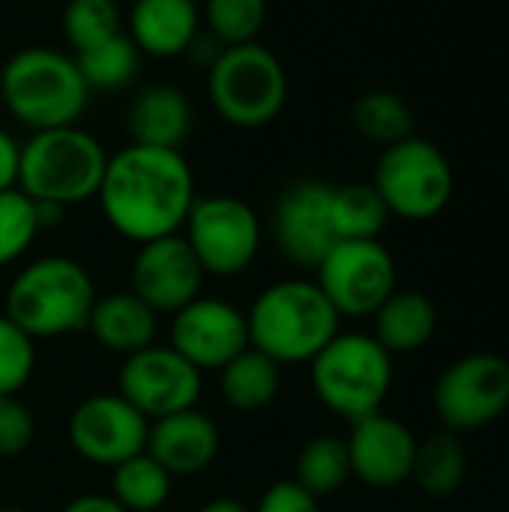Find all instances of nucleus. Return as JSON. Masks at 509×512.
Instances as JSON below:
<instances>
[{"label": "nucleus", "instance_id": "21", "mask_svg": "<svg viewBox=\"0 0 509 512\" xmlns=\"http://www.w3.org/2000/svg\"><path fill=\"white\" fill-rule=\"evenodd\" d=\"M192 126V108L183 90L171 84H150L144 87L126 114V129L132 144L147 147H171L180 150Z\"/></svg>", "mask_w": 509, "mask_h": 512}, {"label": "nucleus", "instance_id": "19", "mask_svg": "<svg viewBox=\"0 0 509 512\" xmlns=\"http://www.w3.org/2000/svg\"><path fill=\"white\" fill-rule=\"evenodd\" d=\"M201 33L195 0H135L129 9V39L141 54L177 57L186 54Z\"/></svg>", "mask_w": 509, "mask_h": 512}, {"label": "nucleus", "instance_id": "30", "mask_svg": "<svg viewBox=\"0 0 509 512\" xmlns=\"http://www.w3.org/2000/svg\"><path fill=\"white\" fill-rule=\"evenodd\" d=\"M120 30L117 0H66L63 6V36L75 54L108 42Z\"/></svg>", "mask_w": 509, "mask_h": 512}, {"label": "nucleus", "instance_id": "10", "mask_svg": "<svg viewBox=\"0 0 509 512\" xmlns=\"http://www.w3.org/2000/svg\"><path fill=\"white\" fill-rule=\"evenodd\" d=\"M432 405L456 435L492 426L509 411V360L492 351L459 357L438 375Z\"/></svg>", "mask_w": 509, "mask_h": 512}, {"label": "nucleus", "instance_id": "20", "mask_svg": "<svg viewBox=\"0 0 509 512\" xmlns=\"http://www.w3.org/2000/svg\"><path fill=\"white\" fill-rule=\"evenodd\" d=\"M87 330L105 351L117 357H129L156 342L159 315L132 291H114L96 297L87 318Z\"/></svg>", "mask_w": 509, "mask_h": 512}, {"label": "nucleus", "instance_id": "24", "mask_svg": "<svg viewBox=\"0 0 509 512\" xmlns=\"http://www.w3.org/2000/svg\"><path fill=\"white\" fill-rule=\"evenodd\" d=\"M282 387V366L267 354L246 348L231 363L219 369L222 399L234 411H261L267 408Z\"/></svg>", "mask_w": 509, "mask_h": 512}, {"label": "nucleus", "instance_id": "35", "mask_svg": "<svg viewBox=\"0 0 509 512\" xmlns=\"http://www.w3.org/2000/svg\"><path fill=\"white\" fill-rule=\"evenodd\" d=\"M252 512H321V501L309 495L297 480H279L267 486Z\"/></svg>", "mask_w": 509, "mask_h": 512}, {"label": "nucleus", "instance_id": "11", "mask_svg": "<svg viewBox=\"0 0 509 512\" xmlns=\"http://www.w3.org/2000/svg\"><path fill=\"white\" fill-rule=\"evenodd\" d=\"M315 273L339 318H372L399 279L396 261L381 240H339Z\"/></svg>", "mask_w": 509, "mask_h": 512}, {"label": "nucleus", "instance_id": "39", "mask_svg": "<svg viewBox=\"0 0 509 512\" xmlns=\"http://www.w3.org/2000/svg\"><path fill=\"white\" fill-rule=\"evenodd\" d=\"M0 512H27V510H21V507H0Z\"/></svg>", "mask_w": 509, "mask_h": 512}, {"label": "nucleus", "instance_id": "40", "mask_svg": "<svg viewBox=\"0 0 509 512\" xmlns=\"http://www.w3.org/2000/svg\"><path fill=\"white\" fill-rule=\"evenodd\" d=\"M507 495H509V468H507Z\"/></svg>", "mask_w": 509, "mask_h": 512}, {"label": "nucleus", "instance_id": "38", "mask_svg": "<svg viewBox=\"0 0 509 512\" xmlns=\"http://www.w3.org/2000/svg\"><path fill=\"white\" fill-rule=\"evenodd\" d=\"M198 512H252V507H246L243 501H234V498H216V501H207Z\"/></svg>", "mask_w": 509, "mask_h": 512}, {"label": "nucleus", "instance_id": "16", "mask_svg": "<svg viewBox=\"0 0 509 512\" xmlns=\"http://www.w3.org/2000/svg\"><path fill=\"white\" fill-rule=\"evenodd\" d=\"M330 195L333 186L321 180H303L282 192L273 213V237L285 261L315 270L339 243L330 222Z\"/></svg>", "mask_w": 509, "mask_h": 512}, {"label": "nucleus", "instance_id": "22", "mask_svg": "<svg viewBox=\"0 0 509 512\" xmlns=\"http://www.w3.org/2000/svg\"><path fill=\"white\" fill-rule=\"evenodd\" d=\"M372 336L396 357L423 351L438 330V309L423 291H393L372 315Z\"/></svg>", "mask_w": 509, "mask_h": 512}, {"label": "nucleus", "instance_id": "33", "mask_svg": "<svg viewBox=\"0 0 509 512\" xmlns=\"http://www.w3.org/2000/svg\"><path fill=\"white\" fill-rule=\"evenodd\" d=\"M36 369V342L0 312V399L18 396Z\"/></svg>", "mask_w": 509, "mask_h": 512}, {"label": "nucleus", "instance_id": "7", "mask_svg": "<svg viewBox=\"0 0 509 512\" xmlns=\"http://www.w3.org/2000/svg\"><path fill=\"white\" fill-rule=\"evenodd\" d=\"M207 99L225 123L261 129L273 123L288 102L285 66L258 39L228 45L207 66Z\"/></svg>", "mask_w": 509, "mask_h": 512}, {"label": "nucleus", "instance_id": "9", "mask_svg": "<svg viewBox=\"0 0 509 512\" xmlns=\"http://www.w3.org/2000/svg\"><path fill=\"white\" fill-rule=\"evenodd\" d=\"M195 252L204 276L234 279L252 267L261 249V219L237 195H201L180 231Z\"/></svg>", "mask_w": 509, "mask_h": 512}, {"label": "nucleus", "instance_id": "17", "mask_svg": "<svg viewBox=\"0 0 509 512\" xmlns=\"http://www.w3.org/2000/svg\"><path fill=\"white\" fill-rule=\"evenodd\" d=\"M345 444L351 477H357L369 489L387 492L411 480L420 438L402 420L378 411L351 423V435L345 438Z\"/></svg>", "mask_w": 509, "mask_h": 512}, {"label": "nucleus", "instance_id": "3", "mask_svg": "<svg viewBox=\"0 0 509 512\" xmlns=\"http://www.w3.org/2000/svg\"><path fill=\"white\" fill-rule=\"evenodd\" d=\"M96 285L84 264L66 255H45L24 264L6 288L3 315L33 342L87 330Z\"/></svg>", "mask_w": 509, "mask_h": 512}, {"label": "nucleus", "instance_id": "29", "mask_svg": "<svg viewBox=\"0 0 509 512\" xmlns=\"http://www.w3.org/2000/svg\"><path fill=\"white\" fill-rule=\"evenodd\" d=\"M138 57H141V51L135 48V42L126 33H117L108 42L75 54V63H78V72H81L87 90L108 93V90L126 87L135 78Z\"/></svg>", "mask_w": 509, "mask_h": 512}, {"label": "nucleus", "instance_id": "28", "mask_svg": "<svg viewBox=\"0 0 509 512\" xmlns=\"http://www.w3.org/2000/svg\"><path fill=\"white\" fill-rule=\"evenodd\" d=\"M354 129L381 150L414 135V111L393 90H369L351 108Z\"/></svg>", "mask_w": 509, "mask_h": 512}, {"label": "nucleus", "instance_id": "12", "mask_svg": "<svg viewBox=\"0 0 509 512\" xmlns=\"http://www.w3.org/2000/svg\"><path fill=\"white\" fill-rule=\"evenodd\" d=\"M117 393L147 420L189 411L201 402L204 372H198L171 345H147L123 357L117 372Z\"/></svg>", "mask_w": 509, "mask_h": 512}, {"label": "nucleus", "instance_id": "32", "mask_svg": "<svg viewBox=\"0 0 509 512\" xmlns=\"http://www.w3.org/2000/svg\"><path fill=\"white\" fill-rule=\"evenodd\" d=\"M36 201L18 186L0 192V267L15 264L39 234Z\"/></svg>", "mask_w": 509, "mask_h": 512}, {"label": "nucleus", "instance_id": "1", "mask_svg": "<svg viewBox=\"0 0 509 512\" xmlns=\"http://www.w3.org/2000/svg\"><path fill=\"white\" fill-rule=\"evenodd\" d=\"M96 198L111 231L141 246L180 234L198 195L195 174L180 150L126 144L108 156Z\"/></svg>", "mask_w": 509, "mask_h": 512}, {"label": "nucleus", "instance_id": "36", "mask_svg": "<svg viewBox=\"0 0 509 512\" xmlns=\"http://www.w3.org/2000/svg\"><path fill=\"white\" fill-rule=\"evenodd\" d=\"M18 162H21V144L0 129V192L18 186Z\"/></svg>", "mask_w": 509, "mask_h": 512}, {"label": "nucleus", "instance_id": "34", "mask_svg": "<svg viewBox=\"0 0 509 512\" xmlns=\"http://www.w3.org/2000/svg\"><path fill=\"white\" fill-rule=\"evenodd\" d=\"M36 435L33 411L18 396L0 399V459H15L30 450Z\"/></svg>", "mask_w": 509, "mask_h": 512}, {"label": "nucleus", "instance_id": "31", "mask_svg": "<svg viewBox=\"0 0 509 512\" xmlns=\"http://www.w3.org/2000/svg\"><path fill=\"white\" fill-rule=\"evenodd\" d=\"M267 21V0H207L204 24L207 33L222 45L255 42Z\"/></svg>", "mask_w": 509, "mask_h": 512}, {"label": "nucleus", "instance_id": "15", "mask_svg": "<svg viewBox=\"0 0 509 512\" xmlns=\"http://www.w3.org/2000/svg\"><path fill=\"white\" fill-rule=\"evenodd\" d=\"M204 270L183 234L141 243L132 261V294L156 315H174L201 297Z\"/></svg>", "mask_w": 509, "mask_h": 512}, {"label": "nucleus", "instance_id": "13", "mask_svg": "<svg viewBox=\"0 0 509 512\" xmlns=\"http://www.w3.org/2000/svg\"><path fill=\"white\" fill-rule=\"evenodd\" d=\"M150 420L132 408L120 393H96L75 405L66 423L69 447L96 468H117L120 462L147 450Z\"/></svg>", "mask_w": 509, "mask_h": 512}, {"label": "nucleus", "instance_id": "37", "mask_svg": "<svg viewBox=\"0 0 509 512\" xmlns=\"http://www.w3.org/2000/svg\"><path fill=\"white\" fill-rule=\"evenodd\" d=\"M60 512H129L123 510L111 495H96V492H87V495H78L72 498Z\"/></svg>", "mask_w": 509, "mask_h": 512}, {"label": "nucleus", "instance_id": "27", "mask_svg": "<svg viewBox=\"0 0 509 512\" xmlns=\"http://www.w3.org/2000/svg\"><path fill=\"white\" fill-rule=\"evenodd\" d=\"M294 480L315 495L318 501L327 495H336L345 489L351 480V459H348V444L339 435H318L312 438L300 456H297V471Z\"/></svg>", "mask_w": 509, "mask_h": 512}, {"label": "nucleus", "instance_id": "26", "mask_svg": "<svg viewBox=\"0 0 509 512\" xmlns=\"http://www.w3.org/2000/svg\"><path fill=\"white\" fill-rule=\"evenodd\" d=\"M174 477L144 450L111 468V498L129 512L162 510L171 498Z\"/></svg>", "mask_w": 509, "mask_h": 512}, {"label": "nucleus", "instance_id": "23", "mask_svg": "<svg viewBox=\"0 0 509 512\" xmlns=\"http://www.w3.org/2000/svg\"><path fill=\"white\" fill-rule=\"evenodd\" d=\"M468 480V450L462 438L450 429L432 432L417 444V459L411 483L435 501L453 498Z\"/></svg>", "mask_w": 509, "mask_h": 512}, {"label": "nucleus", "instance_id": "8", "mask_svg": "<svg viewBox=\"0 0 509 512\" xmlns=\"http://www.w3.org/2000/svg\"><path fill=\"white\" fill-rule=\"evenodd\" d=\"M372 186L384 198L390 216L429 222L450 207L456 177L447 153L435 141L408 135L381 150Z\"/></svg>", "mask_w": 509, "mask_h": 512}, {"label": "nucleus", "instance_id": "6", "mask_svg": "<svg viewBox=\"0 0 509 512\" xmlns=\"http://www.w3.org/2000/svg\"><path fill=\"white\" fill-rule=\"evenodd\" d=\"M393 354L372 333H336L309 363L318 402L336 417L357 423L378 414L393 390Z\"/></svg>", "mask_w": 509, "mask_h": 512}, {"label": "nucleus", "instance_id": "18", "mask_svg": "<svg viewBox=\"0 0 509 512\" xmlns=\"http://www.w3.org/2000/svg\"><path fill=\"white\" fill-rule=\"evenodd\" d=\"M219 444V426L198 408L150 420L147 453L171 477H195L207 471L219 456Z\"/></svg>", "mask_w": 509, "mask_h": 512}, {"label": "nucleus", "instance_id": "41", "mask_svg": "<svg viewBox=\"0 0 509 512\" xmlns=\"http://www.w3.org/2000/svg\"><path fill=\"white\" fill-rule=\"evenodd\" d=\"M63 3H66V0H63Z\"/></svg>", "mask_w": 509, "mask_h": 512}, {"label": "nucleus", "instance_id": "14", "mask_svg": "<svg viewBox=\"0 0 509 512\" xmlns=\"http://www.w3.org/2000/svg\"><path fill=\"white\" fill-rule=\"evenodd\" d=\"M168 345L198 372H219L249 348L246 312L219 297H195L171 315Z\"/></svg>", "mask_w": 509, "mask_h": 512}, {"label": "nucleus", "instance_id": "4", "mask_svg": "<svg viewBox=\"0 0 509 512\" xmlns=\"http://www.w3.org/2000/svg\"><path fill=\"white\" fill-rule=\"evenodd\" d=\"M87 84L72 54L48 45L15 51L0 69V99L27 129L72 126L87 105Z\"/></svg>", "mask_w": 509, "mask_h": 512}, {"label": "nucleus", "instance_id": "5", "mask_svg": "<svg viewBox=\"0 0 509 512\" xmlns=\"http://www.w3.org/2000/svg\"><path fill=\"white\" fill-rule=\"evenodd\" d=\"M105 165V147L78 123L39 129L21 144L18 189L42 204H81L96 198Z\"/></svg>", "mask_w": 509, "mask_h": 512}, {"label": "nucleus", "instance_id": "25", "mask_svg": "<svg viewBox=\"0 0 509 512\" xmlns=\"http://www.w3.org/2000/svg\"><path fill=\"white\" fill-rule=\"evenodd\" d=\"M390 210L372 183H345L333 186L330 195V222L336 240H378L387 228Z\"/></svg>", "mask_w": 509, "mask_h": 512}, {"label": "nucleus", "instance_id": "2", "mask_svg": "<svg viewBox=\"0 0 509 512\" xmlns=\"http://www.w3.org/2000/svg\"><path fill=\"white\" fill-rule=\"evenodd\" d=\"M339 312L315 279H282L267 285L246 312L249 348L279 366L312 363L339 333Z\"/></svg>", "mask_w": 509, "mask_h": 512}]
</instances>
